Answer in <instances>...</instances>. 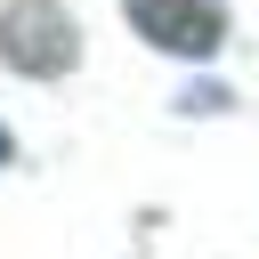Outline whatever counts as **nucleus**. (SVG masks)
<instances>
[{"label": "nucleus", "mask_w": 259, "mask_h": 259, "mask_svg": "<svg viewBox=\"0 0 259 259\" xmlns=\"http://www.w3.org/2000/svg\"><path fill=\"white\" fill-rule=\"evenodd\" d=\"M0 65H16L32 81H57V73L81 65V24L57 0H8L0 8Z\"/></svg>", "instance_id": "nucleus-1"}, {"label": "nucleus", "mask_w": 259, "mask_h": 259, "mask_svg": "<svg viewBox=\"0 0 259 259\" xmlns=\"http://www.w3.org/2000/svg\"><path fill=\"white\" fill-rule=\"evenodd\" d=\"M121 16L162 57H219V40H227V8L219 0H121Z\"/></svg>", "instance_id": "nucleus-2"}, {"label": "nucleus", "mask_w": 259, "mask_h": 259, "mask_svg": "<svg viewBox=\"0 0 259 259\" xmlns=\"http://www.w3.org/2000/svg\"><path fill=\"white\" fill-rule=\"evenodd\" d=\"M178 105H186V113H219V105H227V89H219V81H202V89H186Z\"/></svg>", "instance_id": "nucleus-3"}, {"label": "nucleus", "mask_w": 259, "mask_h": 259, "mask_svg": "<svg viewBox=\"0 0 259 259\" xmlns=\"http://www.w3.org/2000/svg\"><path fill=\"white\" fill-rule=\"evenodd\" d=\"M8 162H16V138H8V130H0V170H8Z\"/></svg>", "instance_id": "nucleus-4"}]
</instances>
